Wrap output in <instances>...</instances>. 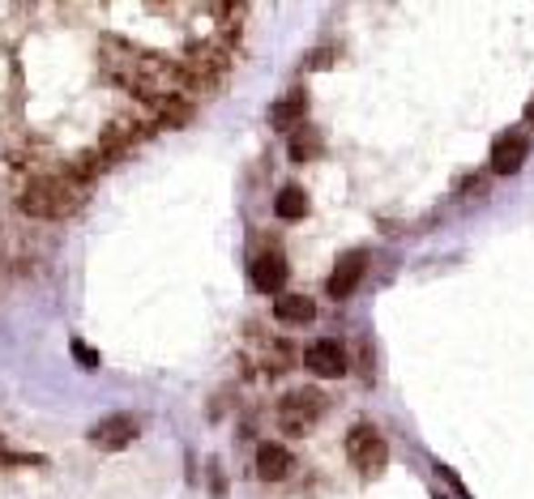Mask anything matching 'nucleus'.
Returning a JSON list of instances; mask_svg holds the SVG:
<instances>
[{
  "mask_svg": "<svg viewBox=\"0 0 534 499\" xmlns=\"http://www.w3.org/2000/svg\"><path fill=\"white\" fill-rule=\"evenodd\" d=\"M17 205L35 218H69L82 205V193H73L69 180H30V188H22L17 196Z\"/></svg>",
  "mask_w": 534,
  "mask_h": 499,
  "instance_id": "obj_1",
  "label": "nucleus"
},
{
  "mask_svg": "<svg viewBox=\"0 0 534 499\" xmlns=\"http://www.w3.org/2000/svg\"><path fill=\"white\" fill-rule=\"evenodd\" d=\"M347 457H351V465L364 478H377L380 470H385V461H389V444H385V435H380L372 423H359V427H351V435H347Z\"/></svg>",
  "mask_w": 534,
  "mask_h": 499,
  "instance_id": "obj_2",
  "label": "nucleus"
},
{
  "mask_svg": "<svg viewBox=\"0 0 534 499\" xmlns=\"http://www.w3.org/2000/svg\"><path fill=\"white\" fill-rule=\"evenodd\" d=\"M321 410H325V397L321 393H291V397H287V402H282V427L287 431H308L312 423H317V418H321Z\"/></svg>",
  "mask_w": 534,
  "mask_h": 499,
  "instance_id": "obj_3",
  "label": "nucleus"
},
{
  "mask_svg": "<svg viewBox=\"0 0 534 499\" xmlns=\"http://www.w3.org/2000/svg\"><path fill=\"white\" fill-rule=\"evenodd\" d=\"M526 154H530V137L526 133H500L492 145V171L496 175H513V171H521Z\"/></svg>",
  "mask_w": 534,
  "mask_h": 499,
  "instance_id": "obj_4",
  "label": "nucleus"
},
{
  "mask_svg": "<svg viewBox=\"0 0 534 499\" xmlns=\"http://www.w3.org/2000/svg\"><path fill=\"white\" fill-rule=\"evenodd\" d=\"M364 269H368V252H347V256H338L334 264V274H329V294L334 299H347V294L364 282Z\"/></svg>",
  "mask_w": 534,
  "mask_h": 499,
  "instance_id": "obj_5",
  "label": "nucleus"
},
{
  "mask_svg": "<svg viewBox=\"0 0 534 499\" xmlns=\"http://www.w3.org/2000/svg\"><path fill=\"white\" fill-rule=\"evenodd\" d=\"M133 435H137V418L133 414H112L90 431V440L99 444V448H107V453H120L125 444H133Z\"/></svg>",
  "mask_w": 534,
  "mask_h": 499,
  "instance_id": "obj_6",
  "label": "nucleus"
},
{
  "mask_svg": "<svg viewBox=\"0 0 534 499\" xmlns=\"http://www.w3.org/2000/svg\"><path fill=\"white\" fill-rule=\"evenodd\" d=\"M304 363H308V372H317L321 380H338V375L347 372V354L338 342H317V346L304 350Z\"/></svg>",
  "mask_w": 534,
  "mask_h": 499,
  "instance_id": "obj_7",
  "label": "nucleus"
},
{
  "mask_svg": "<svg viewBox=\"0 0 534 499\" xmlns=\"http://www.w3.org/2000/svg\"><path fill=\"white\" fill-rule=\"evenodd\" d=\"M248 277H253V286L261 294L282 291V282H287V261H282V252H261L253 261V269H248Z\"/></svg>",
  "mask_w": 534,
  "mask_h": 499,
  "instance_id": "obj_8",
  "label": "nucleus"
},
{
  "mask_svg": "<svg viewBox=\"0 0 534 499\" xmlns=\"http://www.w3.org/2000/svg\"><path fill=\"white\" fill-rule=\"evenodd\" d=\"M304 111H308V95H304V90H291L287 98H278V103L269 107V125L282 128V133H287V128L296 133L299 120H304Z\"/></svg>",
  "mask_w": 534,
  "mask_h": 499,
  "instance_id": "obj_9",
  "label": "nucleus"
},
{
  "mask_svg": "<svg viewBox=\"0 0 534 499\" xmlns=\"http://www.w3.org/2000/svg\"><path fill=\"white\" fill-rule=\"evenodd\" d=\"M257 474L266 478V483H278L291 474V453L282 448V444H266L261 453H257Z\"/></svg>",
  "mask_w": 534,
  "mask_h": 499,
  "instance_id": "obj_10",
  "label": "nucleus"
},
{
  "mask_svg": "<svg viewBox=\"0 0 534 499\" xmlns=\"http://www.w3.org/2000/svg\"><path fill=\"white\" fill-rule=\"evenodd\" d=\"M274 316L291 320V324H308L317 316V304H312L308 294H278V304H274Z\"/></svg>",
  "mask_w": 534,
  "mask_h": 499,
  "instance_id": "obj_11",
  "label": "nucleus"
},
{
  "mask_svg": "<svg viewBox=\"0 0 534 499\" xmlns=\"http://www.w3.org/2000/svg\"><path fill=\"white\" fill-rule=\"evenodd\" d=\"M274 209H278V218L296 222V218L308 214V196H304V188H282L278 201H274Z\"/></svg>",
  "mask_w": 534,
  "mask_h": 499,
  "instance_id": "obj_12",
  "label": "nucleus"
},
{
  "mask_svg": "<svg viewBox=\"0 0 534 499\" xmlns=\"http://www.w3.org/2000/svg\"><path fill=\"white\" fill-rule=\"evenodd\" d=\"M291 158H296V163H308V158H317V154H321V137H317V133H312V128H296V133H291Z\"/></svg>",
  "mask_w": 534,
  "mask_h": 499,
  "instance_id": "obj_13",
  "label": "nucleus"
},
{
  "mask_svg": "<svg viewBox=\"0 0 534 499\" xmlns=\"http://www.w3.org/2000/svg\"><path fill=\"white\" fill-rule=\"evenodd\" d=\"M73 359L82 363V367H99V350H90L82 337H77V342H73Z\"/></svg>",
  "mask_w": 534,
  "mask_h": 499,
  "instance_id": "obj_14",
  "label": "nucleus"
},
{
  "mask_svg": "<svg viewBox=\"0 0 534 499\" xmlns=\"http://www.w3.org/2000/svg\"><path fill=\"white\" fill-rule=\"evenodd\" d=\"M436 474H440V478L449 483V491H453L458 499H470V491H466V486H462V478H458V474H453L449 465H436Z\"/></svg>",
  "mask_w": 534,
  "mask_h": 499,
  "instance_id": "obj_15",
  "label": "nucleus"
},
{
  "mask_svg": "<svg viewBox=\"0 0 534 499\" xmlns=\"http://www.w3.org/2000/svg\"><path fill=\"white\" fill-rule=\"evenodd\" d=\"M26 461H39V457H26V453H9V448L0 444V465H26Z\"/></svg>",
  "mask_w": 534,
  "mask_h": 499,
  "instance_id": "obj_16",
  "label": "nucleus"
},
{
  "mask_svg": "<svg viewBox=\"0 0 534 499\" xmlns=\"http://www.w3.org/2000/svg\"><path fill=\"white\" fill-rule=\"evenodd\" d=\"M530 125H534V103H530Z\"/></svg>",
  "mask_w": 534,
  "mask_h": 499,
  "instance_id": "obj_17",
  "label": "nucleus"
}]
</instances>
